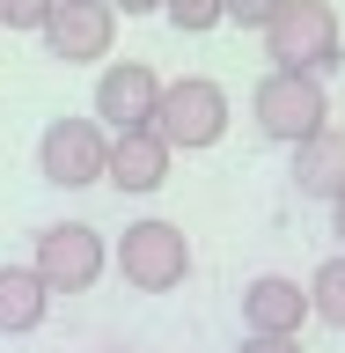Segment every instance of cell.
<instances>
[{"instance_id": "obj_1", "label": "cell", "mask_w": 345, "mask_h": 353, "mask_svg": "<svg viewBox=\"0 0 345 353\" xmlns=\"http://www.w3.org/2000/svg\"><path fill=\"white\" fill-rule=\"evenodd\" d=\"M264 44H272V66H294V74H316L331 81L345 59V30L331 0H286L280 15L264 22Z\"/></svg>"}, {"instance_id": "obj_2", "label": "cell", "mask_w": 345, "mask_h": 353, "mask_svg": "<svg viewBox=\"0 0 345 353\" xmlns=\"http://www.w3.org/2000/svg\"><path fill=\"white\" fill-rule=\"evenodd\" d=\"M110 258H118L125 287H140V294H169V287L191 280V243L176 221H132Z\"/></svg>"}, {"instance_id": "obj_3", "label": "cell", "mask_w": 345, "mask_h": 353, "mask_svg": "<svg viewBox=\"0 0 345 353\" xmlns=\"http://www.w3.org/2000/svg\"><path fill=\"white\" fill-rule=\"evenodd\" d=\"M169 148H213L228 132V88L206 81V74H184V81H162L154 96V118H147Z\"/></svg>"}, {"instance_id": "obj_4", "label": "cell", "mask_w": 345, "mask_h": 353, "mask_svg": "<svg viewBox=\"0 0 345 353\" xmlns=\"http://www.w3.org/2000/svg\"><path fill=\"white\" fill-rule=\"evenodd\" d=\"M103 265H110V250L88 221H52L37 236V250H30V272L44 280V294H88L103 280Z\"/></svg>"}, {"instance_id": "obj_5", "label": "cell", "mask_w": 345, "mask_h": 353, "mask_svg": "<svg viewBox=\"0 0 345 353\" xmlns=\"http://www.w3.org/2000/svg\"><path fill=\"white\" fill-rule=\"evenodd\" d=\"M316 125H331L324 81H316V74H294V66H272L258 81V132L280 140V148H294V140H309Z\"/></svg>"}, {"instance_id": "obj_6", "label": "cell", "mask_w": 345, "mask_h": 353, "mask_svg": "<svg viewBox=\"0 0 345 353\" xmlns=\"http://www.w3.org/2000/svg\"><path fill=\"white\" fill-rule=\"evenodd\" d=\"M103 148H110V132L96 118H52L37 140V170L59 192H88V184H103Z\"/></svg>"}, {"instance_id": "obj_7", "label": "cell", "mask_w": 345, "mask_h": 353, "mask_svg": "<svg viewBox=\"0 0 345 353\" xmlns=\"http://www.w3.org/2000/svg\"><path fill=\"white\" fill-rule=\"evenodd\" d=\"M44 44H52V59H66V66L110 59V44H118V8H110V0H52Z\"/></svg>"}, {"instance_id": "obj_8", "label": "cell", "mask_w": 345, "mask_h": 353, "mask_svg": "<svg viewBox=\"0 0 345 353\" xmlns=\"http://www.w3.org/2000/svg\"><path fill=\"white\" fill-rule=\"evenodd\" d=\"M169 162H176V148H169L154 125L110 132V148H103V184H118V192H132V199H147V192H162V184H169Z\"/></svg>"}, {"instance_id": "obj_9", "label": "cell", "mask_w": 345, "mask_h": 353, "mask_svg": "<svg viewBox=\"0 0 345 353\" xmlns=\"http://www.w3.org/2000/svg\"><path fill=\"white\" fill-rule=\"evenodd\" d=\"M154 96H162V74L147 59H110L103 81H96V125L103 132H132L154 118Z\"/></svg>"}, {"instance_id": "obj_10", "label": "cell", "mask_w": 345, "mask_h": 353, "mask_svg": "<svg viewBox=\"0 0 345 353\" xmlns=\"http://www.w3.org/2000/svg\"><path fill=\"white\" fill-rule=\"evenodd\" d=\"M242 316H250V331L302 339V324H309V287H302V280H286V272H264V280L242 287Z\"/></svg>"}, {"instance_id": "obj_11", "label": "cell", "mask_w": 345, "mask_h": 353, "mask_svg": "<svg viewBox=\"0 0 345 353\" xmlns=\"http://www.w3.org/2000/svg\"><path fill=\"white\" fill-rule=\"evenodd\" d=\"M294 184L309 199H338L345 192V125H316L309 140H294Z\"/></svg>"}, {"instance_id": "obj_12", "label": "cell", "mask_w": 345, "mask_h": 353, "mask_svg": "<svg viewBox=\"0 0 345 353\" xmlns=\"http://www.w3.org/2000/svg\"><path fill=\"white\" fill-rule=\"evenodd\" d=\"M44 309H52V294H44L37 272L30 265H0V339H30L44 324Z\"/></svg>"}, {"instance_id": "obj_13", "label": "cell", "mask_w": 345, "mask_h": 353, "mask_svg": "<svg viewBox=\"0 0 345 353\" xmlns=\"http://www.w3.org/2000/svg\"><path fill=\"white\" fill-rule=\"evenodd\" d=\"M309 316H324L331 331H345V250L309 272Z\"/></svg>"}, {"instance_id": "obj_14", "label": "cell", "mask_w": 345, "mask_h": 353, "mask_svg": "<svg viewBox=\"0 0 345 353\" xmlns=\"http://www.w3.org/2000/svg\"><path fill=\"white\" fill-rule=\"evenodd\" d=\"M162 15H169V30H184V37H206L213 22H228L220 0H162Z\"/></svg>"}, {"instance_id": "obj_15", "label": "cell", "mask_w": 345, "mask_h": 353, "mask_svg": "<svg viewBox=\"0 0 345 353\" xmlns=\"http://www.w3.org/2000/svg\"><path fill=\"white\" fill-rule=\"evenodd\" d=\"M280 8H286V0H220V15H228V22H242V30H264Z\"/></svg>"}, {"instance_id": "obj_16", "label": "cell", "mask_w": 345, "mask_h": 353, "mask_svg": "<svg viewBox=\"0 0 345 353\" xmlns=\"http://www.w3.org/2000/svg\"><path fill=\"white\" fill-rule=\"evenodd\" d=\"M52 0H0V30H44Z\"/></svg>"}, {"instance_id": "obj_17", "label": "cell", "mask_w": 345, "mask_h": 353, "mask_svg": "<svg viewBox=\"0 0 345 353\" xmlns=\"http://www.w3.org/2000/svg\"><path fill=\"white\" fill-rule=\"evenodd\" d=\"M236 353H302V339H280V331H250Z\"/></svg>"}, {"instance_id": "obj_18", "label": "cell", "mask_w": 345, "mask_h": 353, "mask_svg": "<svg viewBox=\"0 0 345 353\" xmlns=\"http://www.w3.org/2000/svg\"><path fill=\"white\" fill-rule=\"evenodd\" d=\"M118 15H162V0H110Z\"/></svg>"}, {"instance_id": "obj_19", "label": "cell", "mask_w": 345, "mask_h": 353, "mask_svg": "<svg viewBox=\"0 0 345 353\" xmlns=\"http://www.w3.org/2000/svg\"><path fill=\"white\" fill-rule=\"evenodd\" d=\"M331 228H338V243H345V192L331 199Z\"/></svg>"}, {"instance_id": "obj_20", "label": "cell", "mask_w": 345, "mask_h": 353, "mask_svg": "<svg viewBox=\"0 0 345 353\" xmlns=\"http://www.w3.org/2000/svg\"><path fill=\"white\" fill-rule=\"evenodd\" d=\"M118 353H125V346H118Z\"/></svg>"}]
</instances>
